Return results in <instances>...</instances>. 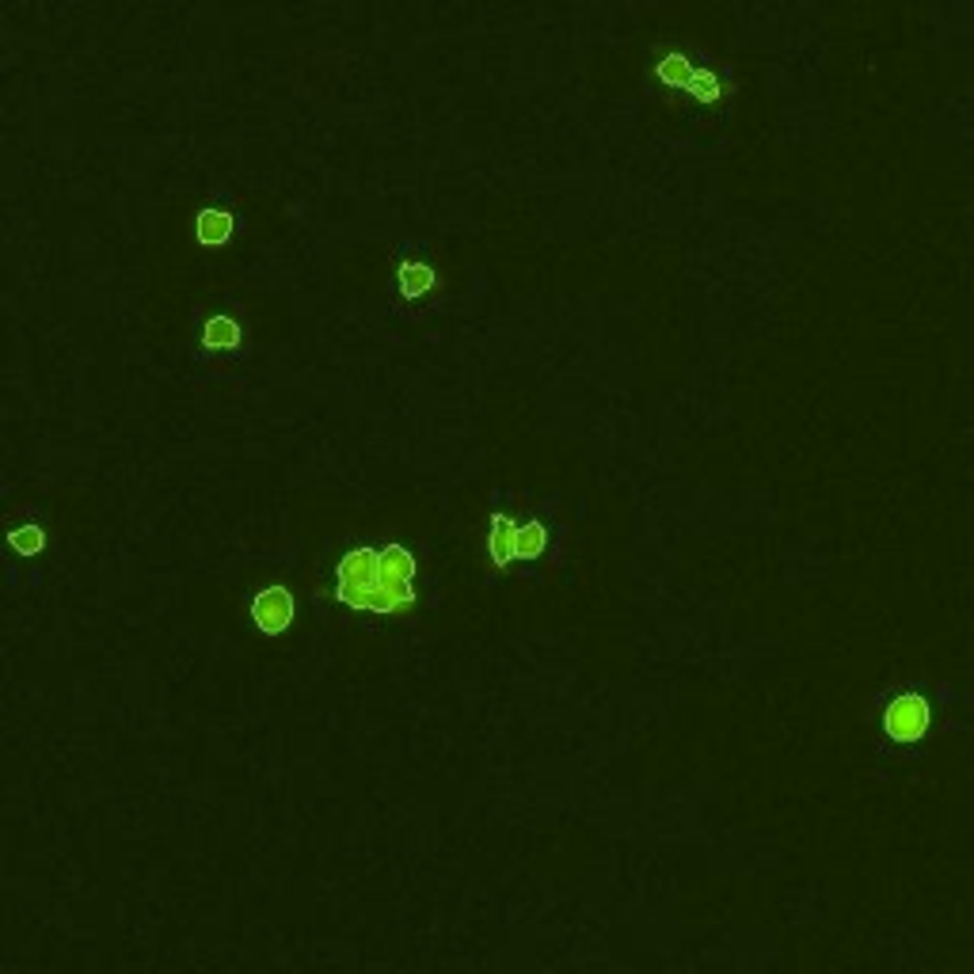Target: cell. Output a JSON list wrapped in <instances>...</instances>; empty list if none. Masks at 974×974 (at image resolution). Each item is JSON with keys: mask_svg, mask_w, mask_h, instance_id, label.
Listing matches in <instances>:
<instances>
[{"mask_svg": "<svg viewBox=\"0 0 974 974\" xmlns=\"http://www.w3.org/2000/svg\"><path fill=\"white\" fill-rule=\"evenodd\" d=\"M967 697L955 693L947 682H894L876 697V720L883 746L918 750L941 727V712L963 704Z\"/></svg>", "mask_w": 974, "mask_h": 974, "instance_id": "obj_1", "label": "cell"}, {"mask_svg": "<svg viewBox=\"0 0 974 974\" xmlns=\"http://www.w3.org/2000/svg\"><path fill=\"white\" fill-rule=\"evenodd\" d=\"M335 601H343V606H350V609H369V614H392L389 598H385V590H381L374 548H350V553L339 559Z\"/></svg>", "mask_w": 974, "mask_h": 974, "instance_id": "obj_2", "label": "cell"}, {"mask_svg": "<svg viewBox=\"0 0 974 974\" xmlns=\"http://www.w3.org/2000/svg\"><path fill=\"white\" fill-rule=\"evenodd\" d=\"M377 575H381V590L385 598H389L392 614L396 609L416 606V586H411V579H416V556H411L408 548L385 545L381 553H377Z\"/></svg>", "mask_w": 974, "mask_h": 974, "instance_id": "obj_3", "label": "cell"}, {"mask_svg": "<svg viewBox=\"0 0 974 974\" xmlns=\"http://www.w3.org/2000/svg\"><path fill=\"white\" fill-rule=\"evenodd\" d=\"M252 620L266 636H282L293 625V594L286 586H266L252 598Z\"/></svg>", "mask_w": 974, "mask_h": 974, "instance_id": "obj_4", "label": "cell"}, {"mask_svg": "<svg viewBox=\"0 0 974 974\" xmlns=\"http://www.w3.org/2000/svg\"><path fill=\"white\" fill-rule=\"evenodd\" d=\"M488 556L495 567H506L511 559H519V522L506 519V514H495V519H491Z\"/></svg>", "mask_w": 974, "mask_h": 974, "instance_id": "obj_5", "label": "cell"}, {"mask_svg": "<svg viewBox=\"0 0 974 974\" xmlns=\"http://www.w3.org/2000/svg\"><path fill=\"white\" fill-rule=\"evenodd\" d=\"M195 237H198V244H206V248H221L232 237V213L213 210V206L210 210H202L195 221Z\"/></svg>", "mask_w": 974, "mask_h": 974, "instance_id": "obj_6", "label": "cell"}, {"mask_svg": "<svg viewBox=\"0 0 974 974\" xmlns=\"http://www.w3.org/2000/svg\"><path fill=\"white\" fill-rule=\"evenodd\" d=\"M434 271H430L427 263H416V260H408V263H400V271H396V286H400V293L408 301H416V297H422V293L427 290H434Z\"/></svg>", "mask_w": 974, "mask_h": 974, "instance_id": "obj_7", "label": "cell"}, {"mask_svg": "<svg viewBox=\"0 0 974 974\" xmlns=\"http://www.w3.org/2000/svg\"><path fill=\"white\" fill-rule=\"evenodd\" d=\"M654 73H659L662 84H670V88H689L697 76V65L689 62L685 54H678V50H670V54L659 57V65H654Z\"/></svg>", "mask_w": 974, "mask_h": 974, "instance_id": "obj_8", "label": "cell"}, {"mask_svg": "<svg viewBox=\"0 0 974 974\" xmlns=\"http://www.w3.org/2000/svg\"><path fill=\"white\" fill-rule=\"evenodd\" d=\"M202 343L210 350H237L240 347V324L232 316H213L202 327Z\"/></svg>", "mask_w": 974, "mask_h": 974, "instance_id": "obj_9", "label": "cell"}, {"mask_svg": "<svg viewBox=\"0 0 974 974\" xmlns=\"http://www.w3.org/2000/svg\"><path fill=\"white\" fill-rule=\"evenodd\" d=\"M548 548V530L545 522L530 519L525 525H519V559H537Z\"/></svg>", "mask_w": 974, "mask_h": 974, "instance_id": "obj_10", "label": "cell"}, {"mask_svg": "<svg viewBox=\"0 0 974 974\" xmlns=\"http://www.w3.org/2000/svg\"><path fill=\"white\" fill-rule=\"evenodd\" d=\"M685 92H689V96H693V100H701V103H715V100H720V92H723V88H720V76L709 73V69H697L693 84H689Z\"/></svg>", "mask_w": 974, "mask_h": 974, "instance_id": "obj_11", "label": "cell"}, {"mask_svg": "<svg viewBox=\"0 0 974 974\" xmlns=\"http://www.w3.org/2000/svg\"><path fill=\"white\" fill-rule=\"evenodd\" d=\"M8 545H12L20 556L42 553V530H39V525H23V530H12V533H8Z\"/></svg>", "mask_w": 974, "mask_h": 974, "instance_id": "obj_12", "label": "cell"}]
</instances>
